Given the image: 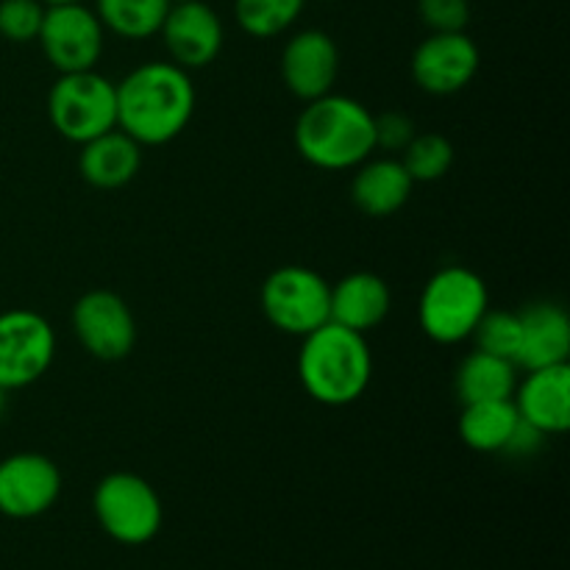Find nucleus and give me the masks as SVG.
Segmentation results:
<instances>
[{
    "label": "nucleus",
    "instance_id": "obj_1",
    "mask_svg": "<svg viewBox=\"0 0 570 570\" xmlns=\"http://www.w3.org/2000/svg\"><path fill=\"white\" fill-rule=\"evenodd\" d=\"M117 87V128L139 145H165L187 128L195 111L193 78L173 61H148Z\"/></svg>",
    "mask_w": 570,
    "mask_h": 570
},
{
    "label": "nucleus",
    "instance_id": "obj_2",
    "mask_svg": "<svg viewBox=\"0 0 570 570\" xmlns=\"http://www.w3.org/2000/svg\"><path fill=\"white\" fill-rule=\"evenodd\" d=\"M295 148L321 170H351L376 150L373 115L360 100L323 95L309 100L295 122Z\"/></svg>",
    "mask_w": 570,
    "mask_h": 570
},
{
    "label": "nucleus",
    "instance_id": "obj_3",
    "mask_svg": "<svg viewBox=\"0 0 570 570\" xmlns=\"http://www.w3.org/2000/svg\"><path fill=\"white\" fill-rule=\"evenodd\" d=\"M298 376L306 393L326 406H348L362 399L373 376L365 334L323 323L306 334L298 354Z\"/></svg>",
    "mask_w": 570,
    "mask_h": 570
},
{
    "label": "nucleus",
    "instance_id": "obj_4",
    "mask_svg": "<svg viewBox=\"0 0 570 570\" xmlns=\"http://www.w3.org/2000/svg\"><path fill=\"white\" fill-rule=\"evenodd\" d=\"M490 309L488 284L471 267L451 265L434 273L421 293L417 321L429 340L440 345L462 343Z\"/></svg>",
    "mask_w": 570,
    "mask_h": 570
},
{
    "label": "nucleus",
    "instance_id": "obj_5",
    "mask_svg": "<svg viewBox=\"0 0 570 570\" xmlns=\"http://www.w3.org/2000/svg\"><path fill=\"white\" fill-rule=\"evenodd\" d=\"M50 126L70 142H89L117 128V87L95 70L61 72L48 95Z\"/></svg>",
    "mask_w": 570,
    "mask_h": 570
},
{
    "label": "nucleus",
    "instance_id": "obj_6",
    "mask_svg": "<svg viewBox=\"0 0 570 570\" xmlns=\"http://www.w3.org/2000/svg\"><path fill=\"white\" fill-rule=\"evenodd\" d=\"M100 529L122 546H145L161 529V501L154 484L137 473H109L92 493Z\"/></svg>",
    "mask_w": 570,
    "mask_h": 570
},
{
    "label": "nucleus",
    "instance_id": "obj_7",
    "mask_svg": "<svg viewBox=\"0 0 570 570\" xmlns=\"http://www.w3.org/2000/svg\"><path fill=\"white\" fill-rule=\"evenodd\" d=\"M262 309L278 332L306 337L332 317V284L309 267H278L262 284Z\"/></svg>",
    "mask_w": 570,
    "mask_h": 570
},
{
    "label": "nucleus",
    "instance_id": "obj_8",
    "mask_svg": "<svg viewBox=\"0 0 570 570\" xmlns=\"http://www.w3.org/2000/svg\"><path fill=\"white\" fill-rule=\"evenodd\" d=\"M56 334L42 315L11 309L0 315V387L22 390L53 365Z\"/></svg>",
    "mask_w": 570,
    "mask_h": 570
},
{
    "label": "nucleus",
    "instance_id": "obj_9",
    "mask_svg": "<svg viewBox=\"0 0 570 570\" xmlns=\"http://www.w3.org/2000/svg\"><path fill=\"white\" fill-rule=\"evenodd\" d=\"M37 39L45 59L59 72L95 70L104 56V26L83 3L48 6Z\"/></svg>",
    "mask_w": 570,
    "mask_h": 570
},
{
    "label": "nucleus",
    "instance_id": "obj_10",
    "mask_svg": "<svg viewBox=\"0 0 570 570\" xmlns=\"http://www.w3.org/2000/svg\"><path fill=\"white\" fill-rule=\"evenodd\" d=\"M72 332L78 343L104 362H117L131 354L137 343V323L126 301L106 289L81 295L72 306Z\"/></svg>",
    "mask_w": 570,
    "mask_h": 570
},
{
    "label": "nucleus",
    "instance_id": "obj_11",
    "mask_svg": "<svg viewBox=\"0 0 570 570\" xmlns=\"http://www.w3.org/2000/svg\"><path fill=\"white\" fill-rule=\"evenodd\" d=\"M479 48L465 31H440L412 53V78L429 95H454L479 72Z\"/></svg>",
    "mask_w": 570,
    "mask_h": 570
},
{
    "label": "nucleus",
    "instance_id": "obj_12",
    "mask_svg": "<svg viewBox=\"0 0 570 570\" xmlns=\"http://www.w3.org/2000/svg\"><path fill=\"white\" fill-rule=\"evenodd\" d=\"M61 473L42 454H14L0 462V512L14 521L39 518L56 504Z\"/></svg>",
    "mask_w": 570,
    "mask_h": 570
},
{
    "label": "nucleus",
    "instance_id": "obj_13",
    "mask_svg": "<svg viewBox=\"0 0 570 570\" xmlns=\"http://www.w3.org/2000/svg\"><path fill=\"white\" fill-rule=\"evenodd\" d=\"M173 65L200 70L220 56L223 22L204 0L173 3L159 28Z\"/></svg>",
    "mask_w": 570,
    "mask_h": 570
},
{
    "label": "nucleus",
    "instance_id": "obj_14",
    "mask_svg": "<svg viewBox=\"0 0 570 570\" xmlns=\"http://www.w3.org/2000/svg\"><path fill=\"white\" fill-rule=\"evenodd\" d=\"M340 70V53L337 45L328 33L301 31L284 45L282 53V78L287 83L289 92L301 100H315L332 92L334 81H337Z\"/></svg>",
    "mask_w": 570,
    "mask_h": 570
},
{
    "label": "nucleus",
    "instance_id": "obj_15",
    "mask_svg": "<svg viewBox=\"0 0 570 570\" xmlns=\"http://www.w3.org/2000/svg\"><path fill=\"white\" fill-rule=\"evenodd\" d=\"M518 415L543 434H562L570 426V365L529 371L512 393Z\"/></svg>",
    "mask_w": 570,
    "mask_h": 570
},
{
    "label": "nucleus",
    "instance_id": "obj_16",
    "mask_svg": "<svg viewBox=\"0 0 570 570\" xmlns=\"http://www.w3.org/2000/svg\"><path fill=\"white\" fill-rule=\"evenodd\" d=\"M521 317V348L515 367L538 371V367L566 365L570 356V317L562 306L540 301L518 312Z\"/></svg>",
    "mask_w": 570,
    "mask_h": 570
},
{
    "label": "nucleus",
    "instance_id": "obj_17",
    "mask_svg": "<svg viewBox=\"0 0 570 570\" xmlns=\"http://www.w3.org/2000/svg\"><path fill=\"white\" fill-rule=\"evenodd\" d=\"M393 295L376 273H351L332 287V317L328 321L351 332H371L387 317Z\"/></svg>",
    "mask_w": 570,
    "mask_h": 570
},
{
    "label": "nucleus",
    "instance_id": "obj_18",
    "mask_svg": "<svg viewBox=\"0 0 570 570\" xmlns=\"http://www.w3.org/2000/svg\"><path fill=\"white\" fill-rule=\"evenodd\" d=\"M139 165H142L139 142H134L126 131H117V128L83 142L81 156H78V170H81L83 181L98 189L126 187L139 173Z\"/></svg>",
    "mask_w": 570,
    "mask_h": 570
},
{
    "label": "nucleus",
    "instance_id": "obj_19",
    "mask_svg": "<svg viewBox=\"0 0 570 570\" xmlns=\"http://www.w3.org/2000/svg\"><path fill=\"white\" fill-rule=\"evenodd\" d=\"M412 178L399 159L362 161L351 184V200L367 217H390L410 200Z\"/></svg>",
    "mask_w": 570,
    "mask_h": 570
},
{
    "label": "nucleus",
    "instance_id": "obj_20",
    "mask_svg": "<svg viewBox=\"0 0 570 570\" xmlns=\"http://www.w3.org/2000/svg\"><path fill=\"white\" fill-rule=\"evenodd\" d=\"M518 421L521 415H518L512 399L462 404L460 438L465 440L468 449L479 451V454H504Z\"/></svg>",
    "mask_w": 570,
    "mask_h": 570
},
{
    "label": "nucleus",
    "instance_id": "obj_21",
    "mask_svg": "<svg viewBox=\"0 0 570 570\" xmlns=\"http://www.w3.org/2000/svg\"><path fill=\"white\" fill-rule=\"evenodd\" d=\"M515 371L518 367L512 362L476 348L456 367V395L462 404L512 399L518 384Z\"/></svg>",
    "mask_w": 570,
    "mask_h": 570
},
{
    "label": "nucleus",
    "instance_id": "obj_22",
    "mask_svg": "<svg viewBox=\"0 0 570 570\" xmlns=\"http://www.w3.org/2000/svg\"><path fill=\"white\" fill-rule=\"evenodd\" d=\"M170 6V0H95V14L104 31L122 39H148L159 33Z\"/></svg>",
    "mask_w": 570,
    "mask_h": 570
},
{
    "label": "nucleus",
    "instance_id": "obj_23",
    "mask_svg": "<svg viewBox=\"0 0 570 570\" xmlns=\"http://www.w3.org/2000/svg\"><path fill=\"white\" fill-rule=\"evenodd\" d=\"M304 3L306 0H234V14L248 37L273 39L298 20Z\"/></svg>",
    "mask_w": 570,
    "mask_h": 570
},
{
    "label": "nucleus",
    "instance_id": "obj_24",
    "mask_svg": "<svg viewBox=\"0 0 570 570\" xmlns=\"http://www.w3.org/2000/svg\"><path fill=\"white\" fill-rule=\"evenodd\" d=\"M404 170L410 173L412 181H438L454 165V148L440 134H415L410 145L404 148L401 159Z\"/></svg>",
    "mask_w": 570,
    "mask_h": 570
},
{
    "label": "nucleus",
    "instance_id": "obj_25",
    "mask_svg": "<svg viewBox=\"0 0 570 570\" xmlns=\"http://www.w3.org/2000/svg\"><path fill=\"white\" fill-rule=\"evenodd\" d=\"M471 337L476 340L479 351L501 356V360L515 365L518 348H521V317L515 312L488 309L482 315V321L476 323Z\"/></svg>",
    "mask_w": 570,
    "mask_h": 570
},
{
    "label": "nucleus",
    "instance_id": "obj_26",
    "mask_svg": "<svg viewBox=\"0 0 570 570\" xmlns=\"http://www.w3.org/2000/svg\"><path fill=\"white\" fill-rule=\"evenodd\" d=\"M45 20L42 0H0V37L9 42H31Z\"/></svg>",
    "mask_w": 570,
    "mask_h": 570
},
{
    "label": "nucleus",
    "instance_id": "obj_27",
    "mask_svg": "<svg viewBox=\"0 0 570 570\" xmlns=\"http://www.w3.org/2000/svg\"><path fill=\"white\" fill-rule=\"evenodd\" d=\"M421 20L432 28V33L440 31H465L471 20V3L468 0H417Z\"/></svg>",
    "mask_w": 570,
    "mask_h": 570
},
{
    "label": "nucleus",
    "instance_id": "obj_28",
    "mask_svg": "<svg viewBox=\"0 0 570 570\" xmlns=\"http://www.w3.org/2000/svg\"><path fill=\"white\" fill-rule=\"evenodd\" d=\"M373 131H376V148L404 150L415 139V122L401 111H387L382 117H373Z\"/></svg>",
    "mask_w": 570,
    "mask_h": 570
},
{
    "label": "nucleus",
    "instance_id": "obj_29",
    "mask_svg": "<svg viewBox=\"0 0 570 570\" xmlns=\"http://www.w3.org/2000/svg\"><path fill=\"white\" fill-rule=\"evenodd\" d=\"M543 438H546V434L540 432V429H534L532 423H527L521 417V421H518V426H515V432H512L510 443H507L504 454H515V456L534 454V451L540 449V443H543Z\"/></svg>",
    "mask_w": 570,
    "mask_h": 570
},
{
    "label": "nucleus",
    "instance_id": "obj_30",
    "mask_svg": "<svg viewBox=\"0 0 570 570\" xmlns=\"http://www.w3.org/2000/svg\"><path fill=\"white\" fill-rule=\"evenodd\" d=\"M45 6H72V3H83V0H42Z\"/></svg>",
    "mask_w": 570,
    "mask_h": 570
},
{
    "label": "nucleus",
    "instance_id": "obj_31",
    "mask_svg": "<svg viewBox=\"0 0 570 570\" xmlns=\"http://www.w3.org/2000/svg\"><path fill=\"white\" fill-rule=\"evenodd\" d=\"M3 410H6V390L0 387V415H3Z\"/></svg>",
    "mask_w": 570,
    "mask_h": 570
},
{
    "label": "nucleus",
    "instance_id": "obj_32",
    "mask_svg": "<svg viewBox=\"0 0 570 570\" xmlns=\"http://www.w3.org/2000/svg\"><path fill=\"white\" fill-rule=\"evenodd\" d=\"M170 3H189V0H170Z\"/></svg>",
    "mask_w": 570,
    "mask_h": 570
}]
</instances>
